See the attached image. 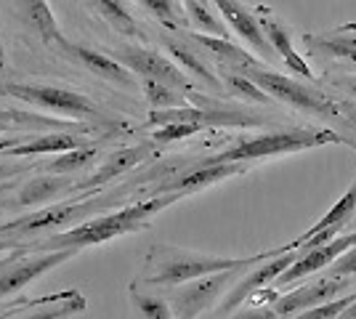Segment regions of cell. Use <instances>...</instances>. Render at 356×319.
<instances>
[{"label": "cell", "instance_id": "cell-29", "mask_svg": "<svg viewBox=\"0 0 356 319\" xmlns=\"http://www.w3.org/2000/svg\"><path fill=\"white\" fill-rule=\"evenodd\" d=\"M218 77H221L223 88H226V91H232L234 96H239V99L252 101V104H271V99H268L266 93L261 91L250 77L242 75V72H234V69H223V67H218Z\"/></svg>", "mask_w": 356, "mask_h": 319}, {"label": "cell", "instance_id": "cell-40", "mask_svg": "<svg viewBox=\"0 0 356 319\" xmlns=\"http://www.w3.org/2000/svg\"><path fill=\"white\" fill-rule=\"evenodd\" d=\"M24 245L19 240H8V237H0V253H8V250H22Z\"/></svg>", "mask_w": 356, "mask_h": 319}, {"label": "cell", "instance_id": "cell-31", "mask_svg": "<svg viewBox=\"0 0 356 319\" xmlns=\"http://www.w3.org/2000/svg\"><path fill=\"white\" fill-rule=\"evenodd\" d=\"M96 157V147H77V149H70V152H61L56 154V160H51L45 165V173H56V176H67L72 170H80L86 167Z\"/></svg>", "mask_w": 356, "mask_h": 319}, {"label": "cell", "instance_id": "cell-33", "mask_svg": "<svg viewBox=\"0 0 356 319\" xmlns=\"http://www.w3.org/2000/svg\"><path fill=\"white\" fill-rule=\"evenodd\" d=\"M354 301H356V293L338 295V298H332V301H327V304L306 309V311H300V314H296V317H290V319H338Z\"/></svg>", "mask_w": 356, "mask_h": 319}, {"label": "cell", "instance_id": "cell-6", "mask_svg": "<svg viewBox=\"0 0 356 319\" xmlns=\"http://www.w3.org/2000/svg\"><path fill=\"white\" fill-rule=\"evenodd\" d=\"M102 199H74V202H51L40 211L30 213L24 218H16L11 224L0 227V237H22V234H38L45 229H70L88 221L102 211Z\"/></svg>", "mask_w": 356, "mask_h": 319}, {"label": "cell", "instance_id": "cell-37", "mask_svg": "<svg viewBox=\"0 0 356 319\" xmlns=\"http://www.w3.org/2000/svg\"><path fill=\"white\" fill-rule=\"evenodd\" d=\"M335 88H341V91H346L351 99L356 101V75H338V77H332L330 80Z\"/></svg>", "mask_w": 356, "mask_h": 319}, {"label": "cell", "instance_id": "cell-20", "mask_svg": "<svg viewBox=\"0 0 356 319\" xmlns=\"http://www.w3.org/2000/svg\"><path fill=\"white\" fill-rule=\"evenodd\" d=\"M16 3H19V14H22V19L30 27L32 35L40 43L56 51V46L64 40V32H61L56 16L51 11V3L48 0H16Z\"/></svg>", "mask_w": 356, "mask_h": 319}, {"label": "cell", "instance_id": "cell-2", "mask_svg": "<svg viewBox=\"0 0 356 319\" xmlns=\"http://www.w3.org/2000/svg\"><path fill=\"white\" fill-rule=\"evenodd\" d=\"M280 256V247H271L266 253L248 256V259H226V256H208V253H194V250H181L170 245H157L147 256V272L141 282L152 288H178L184 282H192L200 277L218 272H245L250 266H258L264 261Z\"/></svg>", "mask_w": 356, "mask_h": 319}, {"label": "cell", "instance_id": "cell-41", "mask_svg": "<svg viewBox=\"0 0 356 319\" xmlns=\"http://www.w3.org/2000/svg\"><path fill=\"white\" fill-rule=\"evenodd\" d=\"M22 141V136H11V138H0V154H6L14 144H19Z\"/></svg>", "mask_w": 356, "mask_h": 319}, {"label": "cell", "instance_id": "cell-23", "mask_svg": "<svg viewBox=\"0 0 356 319\" xmlns=\"http://www.w3.org/2000/svg\"><path fill=\"white\" fill-rule=\"evenodd\" d=\"M163 46L168 48V54L176 59V64L186 72V75H194L202 85H208L213 93L223 91L221 77L216 75L208 64L200 59V56H197L192 48L184 43V40H176V38H170V35H163Z\"/></svg>", "mask_w": 356, "mask_h": 319}, {"label": "cell", "instance_id": "cell-24", "mask_svg": "<svg viewBox=\"0 0 356 319\" xmlns=\"http://www.w3.org/2000/svg\"><path fill=\"white\" fill-rule=\"evenodd\" d=\"M88 309V301L80 290H67V293H56L38 301V309H32L27 314L8 319H70L74 314H83Z\"/></svg>", "mask_w": 356, "mask_h": 319}, {"label": "cell", "instance_id": "cell-12", "mask_svg": "<svg viewBox=\"0 0 356 319\" xmlns=\"http://www.w3.org/2000/svg\"><path fill=\"white\" fill-rule=\"evenodd\" d=\"M348 282H351L348 277H330V274H325L322 279L309 282L303 288L280 293V298L271 304V309H274L277 319H290L300 314V311H306V309H314V306L338 298L343 290H348Z\"/></svg>", "mask_w": 356, "mask_h": 319}, {"label": "cell", "instance_id": "cell-16", "mask_svg": "<svg viewBox=\"0 0 356 319\" xmlns=\"http://www.w3.org/2000/svg\"><path fill=\"white\" fill-rule=\"evenodd\" d=\"M258 11H261V14H255L258 16V24H261V30H264V35H266L271 51L284 61V67H287L290 72L306 77V80H314L316 75L312 72V67L306 64L303 54H298L296 43H293V38H290V30H287L282 22L268 11V8H258Z\"/></svg>", "mask_w": 356, "mask_h": 319}, {"label": "cell", "instance_id": "cell-44", "mask_svg": "<svg viewBox=\"0 0 356 319\" xmlns=\"http://www.w3.org/2000/svg\"><path fill=\"white\" fill-rule=\"evenodd\" d=\"M6 67V48H3V40H0V69Z\"/></svg>", "mask_w": 356, "mask_h": 319}, {"label": "cell", "instance_id": "cell-4", "mask_svg": "<svg viewBox=\"0 0 356 319\" xmlns=\"http://www.w3.org/2000/svg\"><path fill=\"white\" fill-rule=\"evenodd\" d=\"M0 93L19 99L24 104L35 106L40 112H54V115H64L67 120L77 122H104L109 120L104 109L93 104L86 93L70 91L61 85H45V83H0Z\"/></svg>", "mask_w": 356, "mask_h": 319}, {"label": "cell", "instance_id": "cell-42", "mask_svg": "<svg viewBox=\"0 0 356 319\" xmlns=\"http://www.w3.org/2000/svg\"><path fill=\"white\" fill-rule=\"evenodd\" d=\"M11 189H14V181H3V183H0V205L6 202V195H8Z\"/></svg>", "mask_w": 356, "mask_h": 319}, {"label": "cell", "instance_id": "cell-3", "mask_svg": "<svg viewBox=\"0 0 356 319\" xmlns=\"http://www.w3.org/2000/svg\"><path fill=\"white\" fill-rule=\"evenodd\" d=\"M325 144H346V138H341L330 128H287V131H271V133H261V136L239 138L221 152L205 157L200 165L266 160V157H277V154H296L303 152V149H316V147H325Z\"/></svg>", "mask_w": 356, "mask_h": 319}, {"label": "cell", "instance_id": "cell-36", "mask_svg": "<svg viewBox=\"0 0 356 319\" xmlns=\"http://www.w3.org/2000/svg\"><path fill=\"white\" fill-rule=\"evenodd\" d=\"M229 319H277L271 306H248L242 311H234Z\"/></svg>", "mask_w": 356, "mask_h": 319}, {"label": "cell", "instance_id": "cell-13", "mask_svg": "<svg viewBox=\"0 0 356 319\" xmlns=\"http://www.w3.org/2000/svg\"><path fill=\"white\" fill-rule=\"evenodd\" d=\"M56 51H59L61 56L77 61L80 67H86V69L93 72L96 77H102L106 83L118 85V88H136V85H138V80H136L134 72H128V69H125L115 56H109V54H102V51H93V48H88V46L72 43V40H67V38L56 46Z\"/></svg>", "mask_w": 356, "mask_h": 319}, {"label": "cell", "instance_id": "cell-10", "mask_svg": "<svg viewBox=\"0 0 356 319\" xmlns=\"http://www.w3.org/2000/svg\"><path fill=\"white\" fill-rule=\"evenodd\" d=\"M354 213H356V179L351 181V186L343 192L341 197H338V202L312 229H306L293 243L282 245V250H309V247L327 245L330 240H335L338 234H343V227L354 218Z\"/></svg>", "mask_w": 356, "mask_h": 319}, {"label": "cell", "instance_id": "cell-21", "mask_svg": "<svg viewBox=\"0 0 356 319\" xmlns=\"http://www.w3.org/2000/svg\"><path fill=\"white\" fill-rule=\"evenodd\" d=\"M186 38L192 40L194 46L205 48L210 56L218 61V67H223V69L245 72V69H252V67H258V64H261L258 59H252L245 48L234 46L229 38H213V35H202V32H189Z\"/></svg>", "mask_w": 356, "mask_h": 319}, {"label": "cell", "instance_id": "cell-5", "mask_svg": "<svg viewBox=\"0 0 356 319\" xmlns=\"http://www.w3.org/2000/svg\"><path fill=\"white\" fill-rule=\"evenodd\" d=\"M245 77H250L252 83L266 93L271 101H282V104L293 106L298 112H306V115H316V117H332V120H341V112L332 99H327L322 91H314L306 83L293 80L290 75H280L274 69H266L264 64L245 69Z\"/></svg>", "mask_w": 356, "mask_h": 319}, {"label": "cell", "instance_id": "cell-28", "mask_svg": "<svg viewBox=\"0 0 356 319\" xmlns=\"http://www.w3.org/2000/svg\"><path fill=\"white\" fill-rule=\"evenodd\" d=\"M181 8H184V16H186L189 27H197L200 32H210L213 38H226V35H229L226 27L221 24V19L208 8V3H200V0H181Z\"/></svg>", "mask_w": 356, "mask_h": 319}, {"label": "cell", "instance_id": "cell-7", "mask_svg": "<svg viewBox=\"0 0 356 319\" xmlns=\"http://www.w3.org/2000/svg\"><path fill=\"white\" fill-rule=\"evenodd\" d=\"M115 59L128 72L138 75V80H154V83H163V85L176 88L181 93L192 91V83H189L186 72L178 67L176 61L165 59L157 51H149V48L141 46H122L115 51Z\"/></svg>", "mask_w": 356, "mask_h": 319}, {"label": "cell", "instance_id": "cell-18", "mask_svg": "<svg viewBox=\"0 0 356 319\" xmlns=\"http://www.w3.org/2000/svg\"><path fill=\"white\" fill-rule=\"evenodd\" d=\"M86 147V133L77 131H48V133H30L19 144H14L6 154L11 157H35V154H61Z\"/></svg>", "mask_w": 356, "mask_h": 319}, {"label": "cell", "instance_id": "cell-43", "mask_svg": "<svg viewBox=\"0 0 356 319\" xmlns=\"http://www.w3.org/2000/svg\"><path fill=\"white\" fill-rule=\"evenodd\" d=\"M338 319H356V301L351 306H348V309H346V311H343V314Z\"/></svg>", "mask_w": 356, "mask_h": 319}, {"label": "cell", "instance_id": "cell-17", "mask_svg": "<svg viewBox=\"0 0 356 319\" xmlns=\"http://www.w3.org/2000/svg\"><path fill=\"white\" fill-rule=\"evenodd\" d=\"M296 259H298V250H287V253H280V256H274V259L258 263L245 279H239L237 285L229 290V295H226V301H223V311H232V309H237L239 304H245L255 290L266 288L268 282H274Z\"/></svg>", "mask_w": 356, "mask_h": 319}, {"label": "cell", "instance_id": "cell-27", "mask_svg": "<svg viewBox=\"0 0 356 319\" xmlns=\"http://www.w3.org/2000/svg\"><path fill=\"white\" fill-rule=\"evenodd\" d=\"M88 6L104 19L115 32L125 35V38H136V40L144 38L138 22H136V16L128 11V6H125L122 0H88Z\"/></svg>", "mask_w": 356, "mask_h": 319}, {"label": "cell", "instance_id": "cell-22", "mask_svg": "<svg viewBox=\"0 0 356 319\" xmlns=\"http://www.w3.org/2000/svg\"><path fill=\"white\" fill-rule=\"evenodd\" d=\"M303 40L314 54H327L332 59H343L356 67V24L322 32V35H306Z\"/></svg>", "mask_w": 356, "mask_h": 319}, {"label": "cell", "instance_id": "cell-46", "mask_svg": "<svg viewBox=\"0 0 356 319\" xmlns=\"http://www.w3.org/2000/svg\"><path fill=\"white\" fill-rule=\"evenodd\" d=\"M200 3H210V0H200Z\"/></svg>", "mask_w": 356, "mask_h": 319}, {"label": "cell", "instance_id": "cell-14", "mask_svg": "<svg viewBox=\"0 0 356 319\" xmlns=\"http://www.w3.org/2000/svg\"><path fill=\"white\" fill-rule=\"evenodd\" d=\"M48 131H77V133H88V125L77 120L45 117L43 112H27V109H14V106H0V133L30 136V133H48Z\"/></svg>", "mask_w": 356, "mask_h": 319}, {"label": "cell", "instance_id": "cell-9", "mask_svg": "<svg viewBox=\"0 0 356 319\" xmlns=\"http://www.w3.org/2000/svg\"><path fill=\"white\" fill-rule=\"evenodd\" d=\"M232 277H234V272H218L178 285V290L168 301L173 319H197L221 295V290L232 282Z\"/></svg>", "mask_w": 356, "mask_h": 319}, {"label": "cell", "instance_id": "cell-1", "mask_svg": "<svg viewBox=\"0 0 356 319\" xmlns=\"http://www.w3.org/2000/svg\"><path fill=\"white\" fill-rule=\"evenodd\" d=\"M184 197L176 192H160L157 197L144 199V202H134V205H125L120 211L112 213H99L88 221L70 227L64 231H56L51 237H45L43 243H32L24 247V253H45V250H86V247H96V245L112 243L118 237L125 234H134L141 229L149 227V221L163 213L165 208H170L173 202Z\"/></svg>", "mask_w": 356, "mask_h": 319}, {"label": "cell", "instance_id": "cell-30", "mask_svg": "<svg viewBox=\"0 0 356 319\" xmlns=\"http://www.w3.org/2000/svg\"><path fill=\"white\" fill-rule=\"evenodd\" d=\"M141 6H144L160 24H165L168 30H173V32L189 30V22H186L184 8H181L178 0H141Z\"/></svg>", "mask_w": 356, "mask_h": 319}, {"label": "cell", "instance_id": "cell-35", "mask_svg": "<svg viewBox=\"0 0 356 319\" xmlns=\"http://www.w3.org/2000/svg\"><path fill=\"white\" fill-rule=\"evenodd\" d=\"M356 274V245L348 247L346 253H341L338 259L330 263V277H354Z\"/></svg>", "mask_w": 356, "mask_h": 319}, {"label": "cell", "instance_id": "cell-32", "mask_svg": "<svg viewBox=\"0 0 356 319\" xmlns=\"http://www.w3.org/2000/svg\"><path fill=\"white\" fill-rule=\"evenodd\" d=\"M144 96L152 109H176V106H186V99L181 96V91L176 88H168L163 83H154V80H138Z\"/></svg>", "mask_w": 356, "mask_h": 319}, {"label": "cell", "instance_id": "cell-26", "mask_svg": "<svg viewBox=\"0 0 356 319\" xmlns=\"http://www.w3.org/2000/svg\"><path fill=\"white\" fill-rule=\"evenodd\" d=\"M149 154H152V144H136V147H128V149H118V152H112L102 163V167L90 176L88 183L99 186V183L112 181V179H118L122 173H128L131 167H136L141 160H147Z\"/></svg>", "mask_w": 356, "mask_h": 319}, {"label": "cell", "instance_id": "cell-19", "mask_svg": "<svg viewBox=\"0 0 356 319\" xmlns=\"http://www.w3.org/2000/svg\"><path fill=\"white\" fill-rule=\"evenodd\" d=\"M245 173V163H218V165H197L192 167L189 173L178 176L176 181L165 183L163 192H176V195H192V192H200V189H208V186H216V183L226 181L232 176H239Z\"/></svg>", "mask_w": 356, "mask_h": 319}, {"label": "cell", "instance_id": "cell-38", "mask_svg": "<svg viewBox=\"0 0 356 319\" xmlns=\"http://www.w3.org/2000/svg\"><path fill=\"white\" fill-rule=\"evenodd\" d=\"M27 170V165H11V163H0V183L11 181L16 176H22Z\"/></svg>", "mask_w": 356, "mask_h": 319}, {"label": "cell", "instance_id": "cell-39", "mask_svg": "<svg viewBox=\"0 0 356 319\" xmlns=\"http://www.w3.org/2000/svg\"><path fill=\"white\" fill-rule=\"evenodd\" d=\"M338 112H341V120H351L356 125V101H335Z\"/></svg>", "mask_w": 356, "mask_h": 319}, {"label": "cell", "instance_id": "cell-34", "mask_svg": "<svg viewBox=\"0 0 356 319\" xmlns=\"http://www.w3.org/2000/svg\"><path fill=\"white\" fill-rule=\"evenodd\" d=\"M202 128L197 122H165V125H157L154 133H152V144H173V141H181V138H189L194 133H200Z\"/></svg>", "mask_w": 356, "mask_h": 319}, {"label": "cell", "instance_id": "cell-15", "mask_svg": "<svg viewBox=\"0 0 356 319\" xmlns=\"http://www.w3.org/2000/svg\"><path fill=\"white\" fill-rule=\"evenodd\" d=\"M210 3L221 11V16L226 19V24L237 32L239 38H242L258 56H264L266 61H274V51H271L266 35H264L261 24H258L255 11H250L242 0H210Z\"/></svg>", "mask_w": 356, "mask_h": 319}, {"label": "cell", "instance_id": "cell-8", "mask_svg": "<svg viewBox=\"0 0 356 319\" xmlns=\"http://www.w3.org/2000/svg\"><path fill=\"white\" fill-rule=\"evenodd\" d=\"M74 256H77V250H45V253H27V256H24V250H19L14 259L0 269V301L24 290L38 277L67 263Z\"/></svg>", "mask_w": 356, "mask_h": 319}, {"label": "cell", "instance_id": "cell-11", "mask_svg": "<svg viewBox=\"0 0 356 319\" xmlns=\"http://www.w3.org/2000/svg\"><path fill=\"white\" fill-rule=\"evenodd\" d=\"M354 245H356V231H343V234H338L335 240H330L327 245L309 247V250H298V259L293 261L277 279H274V282H277V290L282 293L284 288H290V285L300 282L303 277L327 269L341 253H346V250L354 247Z\"/></svg>", "mask_w": 356, "mask_h": 319}, {"label": "cell", "instance_id": "cell-45", "mask_svg": "<svg viewBox=\"0 0 356 319\" xmlns=\"http://www.w3.org/2000/svg\"><path fill=\"white\" fill-rule=\"evenodd\" d=\"M16 253H19V250H16ZM11 259H14V256H11ZM11 259H3V261H0V269H3V266H6V263H8Z\"/></svg>", "mask_w": 356, "mask_h": 319}, {"label": "cell", "instance_id": "cell-25", "mask_svg": "<svg viewBox=\"0 0 356 319\" xmlns=\"http://www.w3.org/2000/svg\"><path fill=\"white\" fill-rule=\"evenodd\" d=\"M70 189H72V181H67L64 176L43 173L38 179H30V181L19 189L16 205H48V202H56Z\"/></svg>", "mask_w": 356, "mask_h": 319}]
</instances>
